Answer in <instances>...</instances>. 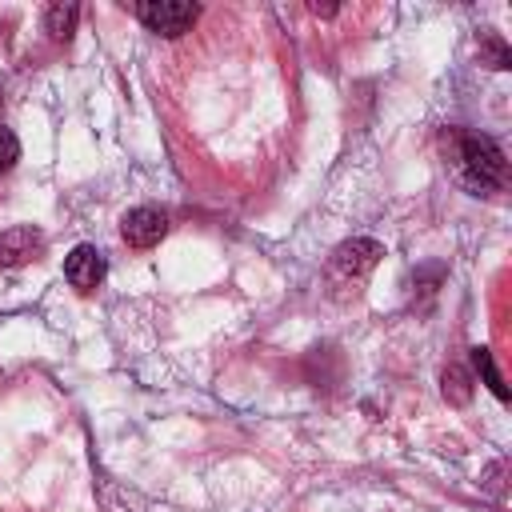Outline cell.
Wrapping results in <instances>:
<instances>
[{
    "label": "cell",
    "mask_w": 512,
    "mask_h": 512,
    "mask_svg": "<svg viewBox=\"0 0 512 512\" xmlns=\"http://www.w3.org/2000/svg\"><path fill=\"white\" fill-rule=\"evenodd\" d=\"M504 152L492 136H476V132H460L456 136V176L464 180L468 192H492L504 184Z\"/></svg>",
    "instance_id": "6da1fadb"
},
{
    "label": "cell",
    "mask_w": 512,
    "mask_h": 512,
    "mask_svg": "<svg viewBox=\"0 0 512 512\" xmlns=\"http://www.w3.org/2000/svg\"><path fill=\"white\" fill-rule=\"evenodd\" d=\"M136 16H140V24H144L148 32L176 40V36H184V32L196 24L200 8L188 4V0H140V4H136Z\"/></svg>",
    "instance_id": "7a4b0ae2"
},
{
    "label": "cell",
    "mask_w": 512,
    "mask_h": 512,
    "mask_svg": "<svg viewBox=\"0 0 512 512\" xmlns=\"http://www.w3.org/2000/svg\"><path fill=\"white\" fill-rule=\"evenodd\" d=\"M380 256H384V244H380V240L356 236V240H344V244L332 252L328 268H332V276H340V280H360V276H368V272L380 264Z\"/></svg>",
    "instance_id": "3957f363"
},
{
    "label": "cell",
    "mask_w": 512,
    "mask_h": 512,
    "mask_svg": "<svg viewBox=\"0 0 512 512\" xmlns=\"http://www.w3.org/2000/svg\"><path fill=\"white\" fill-rule=\"evenodd\" d=\"M120 236L132 244V248H156L164 236H168V216L160 208H132L124 220H120Z\"/></svg>",
    "instance_id": "277c9868"
},
{
    "label": "cell",
    "mask_w": 512,
    "mask_h": 512,
    "mask_svg": "<svg viewBox=\"0 0 512 512\" xmlns=\"http://www.w3.org/2000/svg\"><path fill=\"white\" fill-rule=\"evenodd\" d=\"M104 272H108L104 252L92 248V244H76V248L68 252V260H64V276H68V284H72L76 292H92V288L104 280Z\"/></svg>",
    "instance_id": "5b68a950"
},
{
    "label": "cell",
    "mask_w": 512,
    "mask_h": 512,
    "mask_svg": "<svg viewBox=\"0 0 512 512\" xmlns=\"http://www.w3.org/2000/svg\"><path fill=\"white\" fill-rule=\"evenodd\" d=\"M44 252V236L32 224H16L0 232V268H20Z\"/></svg>",
    "instance_id": "8992f818"
},
{
    "label": "cell",
    "mask_w": 512,
    "mask_h": 512,
    "mask_svg": "<svg viewBox=\"0 0 512 512\" xmlns=\"http://www.w3.org/2000/svg\"><path fill=\"white\" fill-rule=\"evenodd\" d=\"M76 20H80V8L72 0H56V4L44 8V32L52 40H68L76 32Z\"/></svg>",
    "instance_id": "52a82bcc"
},
{
    "label": "cell",
    "mask_w": 512,
    "mask_h": 512,
    "mask_svg": "<svg viewBox=\"0 0 512 512\" xmlns=\"http://www.w3.org/2000/svg\"><path fill=\"white\" fill-rule=\"evenodd\" d=\"M440 392H444V400H448V404L464 408V404L472 400V372H468V368H460V364H448V368H444V376H440Z\"/></svg>",
    "instance_id": "ba28073f"
},
{
    "label": "cell",
    "mask_w": 512,
    "mask_h": 512,
    "mask_svg": "<svg viewBox=\"0 0 512 512\" xmlns=\"http://www.w3.org/2000/svg\"><path fill=\"white\" fill-rule=\"evenodd\" d=\"M480 64H484V68H496V72L512 68V52H508V44H504L496 32H484V36H480Z\"/></svg>",
    "instance_id": "9c48e42d"
},
{
    "label": "cell",
    "mask_w": 512,
    "mask_h": 512,
    "mask_svg": "<svg viewBox=\"0 0 512 512\" xmlns=\"http://www.w3.org/2000/svg\"><path fill=\"white\" fill-rule=\"evenodd\" d=\"M472 364H476V372L484 376V384L496 392V400H508V388H504V380H500V372H496V364H492V352H488V348H472Z\"/></svg>",
    "instance_id": "30bf717a"
},
{
    "label": "cell",
    "mask_w": 512,
    "mask_h": 512,
    "mask_svg": "<svg viewBox=\"0 0 512 512\" xmlns=\"http://www.w3.org/2000/svg\"><path fill=\"white\" fill-rule=\"evenodd\" d=\"M16 160H20V140L12 136V128L0 124V176H8Z\"/></svg>",
    "instance_id": "8fae6325"
},
{
    "label": "cell",
    "mask_w": 512,
    "mask_h": 512,
    "mask_svg": "<svg viewBox=\"0 0 512 512\" xmlns=\"http://www.w3.org/2000/svg\"><path fill=\"white\" fill-rule=\"evenodd\" d=\"M308 12H312V16H332V12H336V4H320V0H312V4H308Z\"/></svg>",
    "instance_id": "7c38bea8"
},
{
    "label": "cell",
    "mask_w": 512,
    "mask_h": 512,
    "mask_svg": "<svg viewBox=\"0 0 512 512\" xmlns=\"http://www.w3.org/2000/svg\"><path fill=\"white\" fill-rule=\"evenodd\" d=\"M0 108H4V100H0Z\"/></svg>",
    "instance_id": "4fadbf2b"
}]
</instances>
